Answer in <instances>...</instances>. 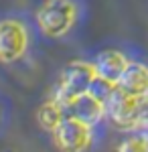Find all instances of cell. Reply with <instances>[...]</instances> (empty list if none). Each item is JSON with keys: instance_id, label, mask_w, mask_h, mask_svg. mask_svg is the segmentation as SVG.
<instances>
[{"instance_id": "cell-1", "label": "cell", "mask_w": 148, "mask_h": 152, "mask_svg": "<svg viewBox=\"0 0 148 152\" xmlns=\"http://www.w3.org/2000/svg\"><path fill=\"white\" fill-rule=\"evenodd\" d=\"M95 77V67L89 63H69L63 69L61 81L57 85L55 91V102H59L61 105L69 104L71 99L79 97V95L87 94L91 79Z\"/></svg>"}, {"instance_id": "cell-2", "label": "cell", "mask_w": 148, "mask_h": 152, "mask_svg": "<svg viewBox=\"0 0 148 152\" xmlns=\"http://www.w3.org/2000/svg\"><path fill=\"white\" fill-rule=\"evenodd\" d=\"M75 18V8L67 0H51L39 12V24L51 37H61L67 33Z\"/></svg>"}, {"instance_id": "cell-3", "label": "cell", "mask_w": 148, "mask_h": 152, "mask_svg": "<svg viewBox=\"0 0 148 152\" xmlns=\"http://www.w3.org/2000/svg\"><path fill=\"white\" fill-rule=\"evenodd\" d=\"M55 144L63 152H83L89 144V126L65 118L53 132Z\"/></svg>"}, {"instance_id": "cell-4", "label": "cell", "mask_w": 148, "mask_h": 152, "mask_svg": "<svg viewBox=\"0 0 148 152\" xmlns=\"http://www.w3.org/2000/svg\"><path fill=\"white\" fill-rule=\"evenodd\" d=\"M106 114L110 118V122L116 128L128 130L136 126V107H138V97H130L124 91H120L116 87V91L110 95V99L103 104Z\"/></svg>"}, {"instance_id": "cell-5", "label": "cell", "mask_w": 148, "mask_h": 152, "mask_svg": "<svg viewBox=\"0 0 148 152\" xmlns=\"http://www.w3.org/2000/svg\"><path fill=\"white\" fill-rule=\"evenodd\" d=\"M26 49V33L18 23L4 20L0 23V61H16Z\"/></svg>"}, {"instance_id": "cell-6", "label": "cell", "mask_w": 148, "mask_h": 152, "mask_svg": "<svg viewBox=\"0 0 148 152\" xmlns=\"http://www.w3.org/2000/svg\"><path fill=\"white\" fill-rule=\"evenodd\" d=\"M103 114H106L103 104L97 102V99H93L89 94H83V95H79V97H75L69 104L63 105V116L65 118L77 120V122L87 124V126L100 122Z\"/></svg>"}, {"instance_id": "cell-7", "label": "cell", "mask_w": 148, "mask_h": 152, "mask_svg": "<svg viewBox=\"0 0 148 152\" xmlns=\"http://www.w3.org/2000/svg\"><path fill=\"white\" fill-rule=\"evenodd\" d=\"M116 87L130 97H142L148 94V69L140 63H128Z\"/></svg>"}, {"instance_id": "cell-8", "label": "cell", "mask_w": 148, "mask_h": 152, "mask_svg": "<svg viewBox=\"0 0 148 152\" xmlns=\"http://www.w3.org/2000/svg\"><path fill=\"white\" fill-rule=\"evenodd\" d=\"M126 59L118 53V51H103L97 55L93 67H95V75H100L103 79L112 83H118V79L122 77V73L126 69Z\"/></svg>"}, {"instance_id": "cell-9", "label": "cell", "mask_w": 148, "mask_h": 152, "mask_svg": "<svg viewBox=\"0 0 148 152\" xmlns=\"http://www.w3.org/2000/svg\"><path fill=\"white\" fill-rule=\"evenodd\" d=\"M63 120H65V116H63V105L59 104V102H47L39 110V122H41V126L45 130L55 132V128H57Z\"/></svg>"}, {"instance_id": "cell-10", "label": "cell", "mask_w": 148, "mask_h": 152, "mask_svg": "<svg viewBox=\"0 0 148 152\" xmlns=\"http://www.w3.org/2000/svg\"><path fill=\"white\" fill-rule=\"evenodd\" d=\"M114 91H116V83L108 81V79H103V77H100V75H95V77L91 79L89 87H87V94H89L93 99L102 102V104H106Z\"/></svg>"}, {"instance_id": "cell-11", "label": "cell", "mask_w": 148, "mask_h": 152, "mask_svg": "<svg viewBox=\"0 0 148 152\" xmlns=\"http://www.w3.org/2000/svg\"><path fill=\"white\" fill-rule=\"evenodd\" d=\"M118 152H148V146L144 138H130L118 146Z\"/></svg>"}, {"instance_id": "cell-12", "label": "cell", "mask_w": 148, "mask_h": 152, "mask_svg": "<svg viewBox=\"0 0 148 152\" xmlns=\"http://www.w3.org/2000/svg\"><path fill=\"white\" fill-rule=\"evenodd\" d=\"M136 126L148 128V94L138 97V107H136Z\"/></svg>"}, {"instance_id": "cell-13", "label": "cell", "mask_w": 148, "mask_h": 152, "mask_svg": "<svg viewBox=\"0 0 148 152\" xmlns=\"http://www.w3.org/2000/svg\"><path fill=\"white\" fill-rule=\"evenodd\" d=\"M144 142H146V146H148V134H146V138H144Z\"/></svg>"}]
</instances>
